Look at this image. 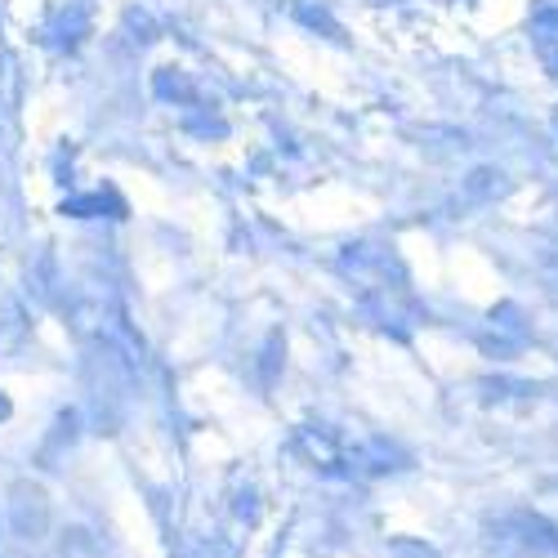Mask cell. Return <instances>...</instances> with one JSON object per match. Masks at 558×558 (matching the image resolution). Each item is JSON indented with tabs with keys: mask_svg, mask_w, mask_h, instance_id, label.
Returning a JSON list of instances; mask_svg holds the SVG:
<instances>
[{
	"mask_svg": "<svg viewBox=\"0 0 558 558\" xmlns=\"http://www.w3.org/2000/svg\"><path fill=\"white\" fill-rule=\"evenodd\" d=\"M58 558H99V545H94V536H90V532L72 527V532H63Z\"/></svg>",
	"mask_w": 558,
	"mask_h": 558,
	"instance_id": "1",
	"label": "cell"
},
{
	"mask_svg": "<svg viewBox=\"0 0 558 558\" xmlns=\"http://www.w3.org/2000/svg\"><path fill=\"white\" fill-rule=\"evenodd\" d=\"M496 184H500V170H487V166H482V170L469 175V193H478V197H487Z\"/></svg>",
	"mask_w": 558,
	"mask_h": 558,
	"instance_id": "2",
	"label": "cell"
}]
</instances>
